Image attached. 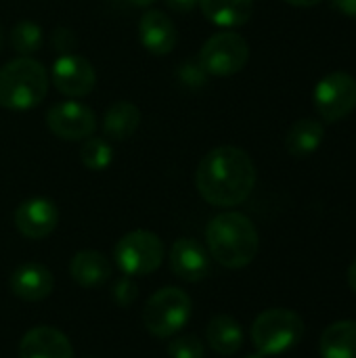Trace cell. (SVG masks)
Listing matches in <instances>:
<instances>
[{"instance_id": "1", "label": "cell", "mask_w": 356, "mask_h": 358, "mask_svg": "<svg viewBox=\"0 0 356 358\" xmlns=\"http://www.w3.org/2000/svg\"><path fill=\"white\" fill-rule=\"evenodd\" d=\"M195 185L210 206L235 208L252 195L256 187V166L243 149L222 145L201 157Z\"/></svg>"}, {"instance_id": "2", "label": "cell", "mask_w": 356, "mask_h": 358, "mask_svg": "<svg viewBox=\"0 0 356 358\" xmlns=\"http://www.w3.org/2000/svg\"><path fill=\"white\" fill-rule=\"evenodd\" d=\"M206 243L212 258L225 268H245L258 256L260 237L245 214L222 212L210 220Z\"/></svg>"}, {"instance_id": "3", "label": "cell", "mask_w": 356, "mask_h": 358, "mask_svg": "<svg viewBox=\"0 0 356 358\" xmlns=\"http://www.w3.org/2000/svg\"><path fill=\"white\" fill-rule=\"evenodd\" d=\"M46 67L31 59L19 57L0 69V105L10 111H27L40 105L48 92Z\"/></svg>"}, {"instance_id": "4", "label": "cell", "mask_w": 356, "mask_h": 358, "mask_svg": "<svg viewBox=\"0 0 356 358\" xmlns=\"http://www.w3.org/2000/svg\"><path fill=\"white\" fill-rule=\"evenodd\" d=\"M252 342L264 357H275L292 350L304 336V321L298 313L287 308L264 310L252 325Z\"/></svg>"}, {"instance_id": "5", "label": "cell", "mask_w": 356, "mask_h": 358, "mask_svg": "<svg viewBox=\"0 0 356 358\" xmlns=\"http://www.w3.org/2000/svg\"><path fill=\"white\" fill-rule=\"evenodd\" d=\"M191 310V298L180 287H164L147 300L143 325L155 338H170L189 323Z\"/></svg>"}, {"instance_id": "6", "label": "cell", "mask_w": 356, "mask_h": 358, "mask_svg": "<svg viewBox=\"0 0 356 358\" xmlns=\"http://www.w3.org/2000/svg\"><path fill=\"white\" fill-rule=\"evenodd\" d=\"M166 248L162 239L151 231L126 233L113 250V260L128 277H145L157 271L164 262Z\"/></svg>"}, {"instance_id": "7", "label": "cell", "mask_w": 356, "mask_h": 358, "mask_svg": "<svg viewBox=\"0 0 356 358\" xmlns=\"http://www.w3.org/2000/svg\"><path fill=\"white\" fill-rule=\"evenodd\" d=\"M197 61L201 63L208 76H216V78L235 76L250 61V44L241 34L233 29H225L210 36L204 42Z\"/></svg>"}, {"instance_id": "8", "label": "cell", "mask_w": 356, "mask_h": 358, "mask_svg": "<svg viewBox=\"0 0 356 358\" xmlns=\"http://www.w3.org/2000/svg\"><path fill=\"white\" fill-rule=\"evenodd\" d=\"M313 101L325 122H340L356 109V80L346 71H332L315 86Z\"/></svg>"}, {"instance_id": "9", "label": "cell", "mask_w": 356, "mask_h": 358, "mask_svg": "<svg viewBox=\"0 0 356 358\" xmlns=\"http://www.w3.org/2000/svg\"><path fill=\"white\" fill-rule=\"evenodd\" d=\"M48 130L63 141H84L97 130L94 111L78 101H61L55 103L46 113Z\"/></svg>"}, {"instance_id": "10", "label": "cell", "mask_w": 356, "mask_h": 358, "mask_svg": "<svg viewBox=\"0 0 356 358\" xmlns=\"http://www.w3.org/2000/svg\"><path fill=\"white\" fill-rule=\"evenodd\" d=\"M50 80H52V86L61 94L80 99L92 92L97 84V73L88 59L73 55V52H63L52 63Z\"/></svg>"}, {"instance_id": "11", "label": "cell", "mask_w": 356, "mask_h": 358, "mask_svg": "<svg viewBox=\"0 0 356 358\" xmlns=\"http://www.w3.org/2000/svg\"><path fill=\"white\" fill-rule=\"evenodd\" d=\"M59 224V210L48 197H29L15 210V227L27 239H46Z\"/></svg>"}, {"instance_id": "12", "label": "cell", "mask_w": 356, "mask_h": 358, "mask_svg": "<svg viewBox=\"0 0 356 358\" xmlns=\"http://www.w3.org/2000/svg\"><path fill=\"white\" fill-rule=\"evenodd\" d=\"M170 268L178 279L187 283H199L210 271L208 252L195 239H176L170 248Z\"/></svg>"}, {"instance_id": "13", "label": "cell", "mask_w": 356, "mask_h": 358, "mask_svg": "<svg viewBox=\"0 0 356 358\" xmlns=\"http://www.w3.org/2000/svg\"><path fill=\"white\" fill-rule=\"evenodd\" d=\"M19 358H73L71 342L55 327L29 329L19 342Z\"/></svg>"}, {"instance_id": "14", "label": "cell", "mask_w": 356, "mask_h": 358, "mask_svg": "<svg viewBox=\"0 0 356 358\" xmlns=\"http://www.w3.org/2000/svg\"><path fill=\"white\" fill-rule=\"evenodd\" d=\"M138 38L151 55L164 57L174 50L178 34L174 21L164 10L153 8L138 19Z\"/></svg>"}, {"instance_id": "15", "label": "cell", "mask_w": 356, "mask_h": 358, "mask_svg": "<svg viewBox=\"0 0 356 358\" xmlns=\"http://www.w3.org/2000/svg\"><path fill=\"white\" fill-rule=\"evenodd\" d=\"M52 273L38 262H25L10 275V292L25 302H40L52 294Z\"/></svg>"}, {"instance_id": "16", "label": "cell", "mask_w": 356, "mask_h": 358, "mask_svg": "<svg viewBox=\"0 0 356 358\" xmlns=\"http://www.w3.org/2000/svg\"><path fill=\"white\" fill-rule=\"evenodd\" d=\"M325 141V126L317 117H302L294 122L285 134V149L294 157H308L319 151Z\"/></svg>"}, {"instance_id": "17", "label": "cell", "mask_w": 356, "mask_h": 358, "mask_svg": "<svg viewBox=\"0 0 356 358\" xmlns=\"http://www.w3.org/2000/svg\"><path fill=\"white\" fill-rule=\"evenodd\" d=\"M199 8L208 21L218 27H241L254 15V0H199Z\"/></svg>"}, {"instance_id": "18", "label": "cell", "mask_w": 356, "mask_h": 358, "mask_svg": "<svg viewBox=\"0 0 356 358\" xmlns=\"http://www.w3.org/2000/svg\"><path fill=\"white\" fill-rule=\"evenodd\" d=\"M69 277L82 287H99L111 277V264L101 252L82 250L69 262Z\"/></svg>"}, {"instance_id": "19", "label": "cell", "mask_w": 356, "mask_h": 358, "mask_svg": "<svg viewBox=\"0 0 356 358\" xmlns=\"http://www.w3.org/2000/svg\"><path fill=\"white\" fill-rule=\"evenodd\" d=\"M206 342L214 352L222 357H233L243 346V329L239 321H235L233 317L218 315L206 327Z\"/></svg>"}, {"instance_id": "20", "label": "cell", "mask_w": 356, "mask_h": 358, "mask_svg": "<svg viewBox=\"0 0 356 358\" xmlns=\"http://www.w3.org/2000/svg\"><path fill=\"white\" fill-rule=\"evenodd\" d=\"M141 124V111L130 101H115L103 117V132L111 141L130 138Z\"/></svg>"}, {"instance_id": "21", "label": "cell", "mask_w": 356, "mask_h": 358, "mask_svg": "<svg viewBox=\"0 0 356 358\" xmlns=\"http://www.w3.org/2000/svg\"><path fill=\"white\" fill-rule=\"evenodd\" d=\"M321 358H356V321L329 325L319 342Z\"/></svg>"}, {"instance_id": "22", "label": "cell", "mask_w": 356, "mask_h": 358, "mask_svg": "<svg viewBox=\"0 0 356 358\" xmlns=\"http://www.w3.org/2000/svg\"><path fill=\"white\" fill-rule=\"evenodd\" d=\"M44 42V34L42 27L34 21H19L13 31H10V46L15 52H19V57H31L42 48Z\"/></svg>"}, {"instance_id": "23", "label": "cell", "mask_w": 356, "mask_h": 358, "mask_svg": "<svg viewBox=\"0 0 356 358\" xmlns=\"http://www.w3.org/2000/svg\"><path fill=\"white\" fill-rule=\"evenodd\" d=\"M80 159L82 164L92 170V172H101V170H107L113 162V149L109 145L107 138H101V136H88L84 138L82 147H80Z\"/></svg>"}, {"instance_id": "24", "label": "cell", "mask_w": 356, "mask_h": 358, "mask_svg": "<svg viewBox=\"0 0 356 358\" xmlns=\"http://www.w3.org/2000/svg\"><path fill=\"white\" fill-rule=\"evenodd\" d=\"M168 355H170V358H204L206 357V348L197 336L187 334V336H180V338L170 342Z\"/></svg>"}, {"instance_id": "25", "label": "cell", "mask_w": 356, "mask_h": 358, "mask_svg": "<svg viewBox=\"0 0 356 358\" xmlns=\"http://www.w3.org/2000/svg\"><path fill=\"white\" fill-rule=\"evenodd\" d=\"M176 76H178V82L185 84L187 88H201L208 84V73L197 59L183 63L176 71Z\"/></svg>"}, {"instance_id": "26", "label": "cell", "mask_w": 356, "mask_h": 358, "mask_svg": "<svg viewBox=\"0 0 356 358\" xmlns=\"http://www.w3.org/2000/svg\"><path fill=\"white\" fill-rule=\"evenodd\" d=\"M136 294H138V287H136V283L132 281V277H128V275H124V277H120L115 283H113V300H115V304H120V306H130L134 300H136Z\"/></svg>"}, {"instance_id": "27", "label": "cell", "mask_w": 356, "mask_h": 358, "mask_svg": "<svg viewBox=\"0 0 356 358\" xmlns=\"http://www.w3.org/2000/svg\"><path fill=\"white\" fill-rule=\"evenodd\" d=\"M52 44L61 50V52H71L76 40H73V34L65 27H59L55 34H52Z\"/></svg>"}, {"instance_id": "28", "label": "cell", "mask_w": 356, "mask_h": 358, "mask_svg": "<svg viewBox=\"0 0 356 358\" xmlns=\"http://www.w3.org/2000/svg\"><path fill=\"white\" fill-rule=\"evenodd\" d=\"M164 2L174 13H191L195 6H199V0H164Z\"/></svg>"}, {"instance_id": "29", "label": "cell", "mask_w": 356, "mask_h": 358, "mask_svg": "<svg viewBox=\"0 0 356 358\" xmlns=\"http://www.w3.org/2000/svg\"><path fill=\"white\" fill-rule=\"evenodd\" d=\"M332 2L342 15L356 19V0H332Z\"/></svg>"}, {"instance_id": "30", "label": "cell", "mask_w": 356, "mask_h": 358, "mask_svg": "<svg viewBox=\"0 0 356 358\" xmlns=\"http://www.w3.org/2000/svg\"><path fill=\"white\" fill-rule=\"evenodd\" d=\"M287 4H292V6H300V8H308V6H315V4H319V2H323V0H285Z\"/></svg>"}, {"instance_id": "31", "label": "cell", "mask_w": 356, "mask_h": 358, "mask_svg": "<svg viewBox=\"0 0 356 358\" xmlns=\"http://www.w3.org/2000/svg\"><path fill=\"white\" fill-rule=\"evenodd\" d=\"M348 285H350V289L356 294V258L353 260L350 268H348Z\"/></svg>"}, {"instance_id": "32", "label": "cell", "mask_w": 356, "mask_h": 358, "mask_svg": "<svg viewBox=\"0 0 356 358\" xmlns=\"http://www.w3.org/2000/svg\"><path fill=\"white\" fill-rule=\"evenodd\" d=\"M130 4H134V6H149L153 0H128Z\"/></svg>"}, {"instance_id": "33", "label": "cell", "mask_w": 356, "mask_h": 358, "mask_svg": "<svg viewBox=\"0 0 356 358\" xmlns=\"http://www.w3.org/2000/svg\"><path fill=\"white\" fill-rule=\"evenodd\" d=\"M2 46H4V29L0 25V52H2Z\"/></svg>"}, {"instance_id": "34", "label": "cell", "mask_w": 356, "mask_h": 358, "mask_svg": "<svg viewBox=\"0 0 356 358\" xmlns=\"http://www.w3.org/2000/svg\"><path fill=\"white\" fill-rule=\"evenodd\" d=\"M245 358H266V357H264V355H260V352H258V355H250V357H245Z\"/></svg>"}, {"instance_id": "35", "label": "cell", "mask_w": 356, "mask_h": 358, "mask_svg": "<svg viewBox=\"0 0 356 358\" xmlns=\"http://www.w3.org/2000/svg\"><path fill=\"white\" fill-rule=\"evenodd\" d=\"M88 358H94V357H88Z\"/></svg>"}]
</instances>
